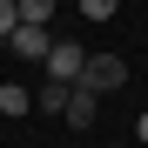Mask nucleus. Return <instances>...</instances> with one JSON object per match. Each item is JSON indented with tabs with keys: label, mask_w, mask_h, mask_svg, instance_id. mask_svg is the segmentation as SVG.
Wrapping results in <instances>:
<instances>
[{
	"label": "nucleus",
	"mask_w": 148,
	"mask_h": 148,
	"mask_svg": "<svg viewBox=\"0 0 148 148\" xmlns=\"http://www.w3.org/2000/svg\"><path fill=\"white\" fill-rule=\"evenodd\" d=\"M81 81H88L94 94H114V88H128V61H121V54H88Z\"/></svg>",
	"instance_id": "nucleus-1"
},
{
	"label": "nucleus",
	"mask_w": 148,
	"mask_h": 148,
	"mask_svg": "<svg viewBox=\"0 0 148 148\" xmlns=\"http://www.w3.org/2000/svg\"><path fill=\"white\" fill-rule=\"evenodd\" d=\"M81 67H88V54L74 40H54V47H47V81H81Z\"/></svg>",
	"instance_id": "nucleus-2"
},
{
	"label": "nucleus",
	"mask_w": 148,
	"mask_h": 148,
	"mask_svg": "<svg viewBox=\"0 0 148 148\" xmlns=\"http://www.w3.org/2000/svg\"><path fill=\"white\" fill-rule=\"evenodd\" d=\"M7 47H14V54H27V61H47V47H54V40H47V27H34V20H20V27L7 34Z\"/></svg>",
	"instance_id": "nucleus-3"
},
{
	"label": "nucleus",
	"mask_w": 148,
	"mask_h": 148,
	"mask_svg": "<svg viewBox=\"0 0 148 148\" xmlns=\"http://www.w3.org/2000/svg\"><path fill=\"white\" fill-rule=\"evenodd\" d=\"M88 121H94V88L74 81V94H67V128H88Z\"/></svg>",
	"instance_id": "nucleus-4"
},
{
	"label": "nucleus",
	"mask_w": 148,
	"mask_h": 148,
	"mask_svg": "<svg viewBox=\"0 0 148 148\" xmlns=\"http://www.w3.org/2000/svg\"><path fill=\"white\" fill-rule=\"evenodd\" d=\"M0 114H7V121H20V114H34V94L20 88V81H0Z\"/></svg>",
	"instance_id": "nucleus-5"
},
{
	"label": "nucleus",
	"mask_w": 148,
	"mask_h": 148,
	"mask_svg": "<svg viewBox=\"0 0 148 148\" xmlns=\"http://www.w3.org/2000/svg\"><path fill=\"white\" fill-rule=\"evenodd\" d=\"M67 94H74V81H40V101L34 108H61L67 114Z\"/></svg>",
	"instance_id": "nucleus-6"
},
{
	"label": "nucleus",
	"mask_w": 148,
	"mask_h": 148,
	"mask_svg": "<svg viewBox=\"0 0 148 148\" xmlns=\"http://www.w3.org/2000/svg\"><path fill=\"white\" fill-rule=\"evenodd\" d=\"M20 20H34V27H47V14H54V0H14Z\"/></svg>",
	"instance_id": "nucleus-7"
},
{
	"label": "nucleus",
	"mask_w": 148,
	"mask_h": 148,
	"mask_svg": "<svg viewBox=\"0 0 148 148\" xmlns=\"http://www.w3.org/2000/svg\"><path fill=\"white\" fill-rule=\"evenodd\" d=\"M74 7H81L88 20H114V7H121V0H74Z\"/></svg>",
	"instance_id": "nucleus-8"
},
{
	"label": "nucleus",
	"mask_w": 148,
	"mask_h": 148,
	"mask_svg": "<svg viewBox=\"0 0 148 148\" xmlns=\"http://www.w3.org/2000/svg\"><path fill=\"white\" fill-rule=\"evenodd\" d=\"M14 27H20V7H14V0H0V40H7Z\"/></svg>",
	"instance_id": "nucleus-9"
},
{
	"label": "nucleus",
	"mask_w": 148,
	"mask_h": 148,
	"mask_svg": "<svg viewBox=\"0 0 148 148\" xmlns=\"http://www.w3.org/2000/svg\"><path fill=\"white\" fill-rule=\"evenodd\" d=\"M135 141H148V108H141V121H135Z\"/></svg>",
	"instance_id": "nucleus-10"
},
{
	"label": "nucleus",
	"mask_w": 148,
	"mask_h": 148,
	"mask_svg": "<svg viewBox=\"0 0 148 148\" xmlns=\"http://www.w3.org/2000/svg\"><path fill=\"white\" fill-rule=\"evenodd\" d=\"M54 7H61V0H54Z\"/></svg>",
	"instance_id": "nucleus-11"
}]
</instances>
